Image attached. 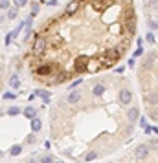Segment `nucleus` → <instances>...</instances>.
<instances>
[{
    "label": "nucleus",
    "instance_id": "obj_1",
    "mask_svg": "<svg viewBox=\"0 0 158 163\" xmlns=\"http://www.w3.org/2000/svg\"><path fill=\"white\" fill-rule=\"evenodd\" d=\"M33 33L44 48L28 59L31 79L48 88L61 86L123 61L138 35L136 8L132 0H77L74 13L44 18Z\"/></svg>",
    "mask_w": 158,
    "mask_h": 163
},
{
    "label": "nucleus",
    "instance_id": "obj_2",
    "mask_svg": "<svg viewBox=\"0 0 158 163\" xmlns=\"http://www.w3.org/2000/svg\"><path fill=\"white\" fill-rule=\"evenodd\" d=\"M140 106L131 79L99 74L59 97L48 115L55 149L74 163H88L120 150L134 136Z\"/></svg>",
    "mask_w": 158,
    "mask_h": 163
},
{
    "label": "nucleus",
    "instance_id": "obj_3",
    "mask_svg": "<svg viewBox=\"0 0 158 163\" xmlns=\"http://www.w3.org/2000/svg\"><path fill=\"white\" fill-rule=\"evenodd\" d=\"M138 84L147 118L156 123L158 119V86H156V48L149 50L138 66Z\"/></svg>",
    "mask_w": 158,
    "mask_h": 163
},
{
    "label": "nucleus",
    "instance_id": "obj_4",
    "mask_svg": "<svg viewBox=\"0 0 158 163\" xmlns=\"http://www.w3.org/2000/svg\"><path fill=\"white\" fill-rule=\"evenodd\" d=\"M156 137H153L151 141L138 143L125 152H121L114 159H105L101 163H156Z\"/></svg>",
    "mask_w": 158,
    "mask_h": 163
},
{
    "label": "nucleus",
    "instance_id": "obj_5",
    "mask_svg": "<svg viewBox=\"0 0 158 163\" xmlns=\"http://www.w3.org/2000/svg\"><path fill=\"white\" fill-rule=\"evenodd\" d=\"M33 94H35V97H37V96H40V97L44 99V103H50V99H52V94H50L48 90H35Z\"/></svg>",
    "mask_w": 158,
    "mask_h": 163
},
{
    "label": "nucleus",
    "instance_id": "obj_6",
    "mask_svg": "<svg viewBox=\"0 0 158 163\" xmlns=\"http://www.w3.org/2000/svg\"><path fill=\"white\" fill-rule=\"evenodd\" d=\"M40 127H42V121H40L39 118H33V119H31V130H33V132H39Z\"/></svg>",
    "mask_w": 158,
    "mask_h": 163
},
{
    "label": "nucleus",
    "instance_id": "obj_7",
    "mask_svg": "<svg viewBox=\"0 0 158 163\" xmlns=\"http://www.w3.org/2000/svg\"><path fill=\"white\" fill-rule=\"evenodd\" d=\"M24 115H26V118H30V119H33V118H37V110L30 106V108L24 110Z\"/></svg>",
    "mask_w": 158,
    "mask_h": 163
},
{
    "label": "nucleus",
    "instance_id": "obj_8",
    "mask_svg": "<svg viewBox=\"0 0 158 163\" xmlns=\"http://www.w3.org/2000/svg\"><path fill=\"white\" fill-rule=\"evenodd\" d=\"M18 84H20L18 75H17V74H15V75H11V79H9V86H11V88H18Z\"/></svg>",
    "mask_w": 158,
    "mask_h": 163
},
{
    "label": "nucleus",
    "instance_id": "obj_9",
    "mask_svg": "<svg viewBox=\"0 0 158 163\" xmlns=\"http://www.w3.org/2000/svg\"><path fill=\"white\" fill-rule=\"evenodd\" d=\"M20 152H22V147H20V145H13V147L9 149V154H11V156H18Z\"/></svg>",
    "mask_w": 158,
    "mask_h": 163
},
{
    "label": "nucleus",
    "instance_id": "obj_10",
    "mask_svg": "<svg viewBox=\"0 0 158 163\" xmlns=\"http://www.w3.org/2000/svg\"><path fill=\"white\" fill-rule=\"evenodd\" d=\"M8 114H9V115H17V114H20V108H18V106H11V108L8 110Z\"/></svg>",
    "mask_w": 158,
    "mask_h": 163
},
{
    "label": "nucleus",
    "instance_id": "obj_11",
    "mask_svg": "<svg viewBox=\"0 0 158 163\" xmlns=\"http://www.w3.org/2000/svg\"><path fill=\"white\" fill-rule=\"evenodd\" d=\"M18 15V9L17 8H13V9H9V13H8V18H15Z\"/></svg>",
    "mask_w": 158,
    "mask_h": 163
},
{
    "label": "nucleus",
    "instance_id": "obj_12",
    "mask_svg": "<svg viewBox=\"0 0 158 163\" xmlns=\"http://www.w3.org/2000/svg\"><path fill=\"white\" fill-rule=\"evenodd\" d=\"M145 39H147V42H149V44H153V46H154V42H156V39H154V35H153L151 31L147 33V37H145Z\"/></svg>",
    "mask_w": 158,
    "mask_h": 163
},
{
    "label": "nucleus",
    "instance_id": "obj_13",
    "mask_svg": "<svg viewBox=\"0 0 158 163\" xmlns=\"http://www.w3.org/2000/svg\"><path fill=\"white\" fill-rule=\"evenodd\" d=\"M37 11H39V4H37V2H33V4H31V17H35V15H37Z\"/></svg>",
    "mask_w": 158,
    "mask_h": 163
},
{
    "label": "nucleus",
    "instance_id": "obj_14",
    "mask_svg": "<svg viewBox=\"0 0 158 163\" xmlns=\"http://www.w3.org/2000/svg\"><path fill=\"white\" fill-rule=\"evenodd\" d=\"M9 8V0H0V9H8Z\"/></svg>",
    "mask_w": 158,
    "mask_h": 163
},
{
    "label": "nucleus",
    "instance_id": "obj_15",
    "mask_svg": "<svg viewBox=\"0 0 158 163\" xmlns=\"http://www.w3.org/2000/svg\"><path fill=\"white\" fill-rule=\"evenodd\" d=\"M28 4V0H15V6H17V9L18 8H22V6H26Z\"/></svg>",
    "mask_w": 158,
    "mask_h": 163
},
{
    "label": "nucleus",
    "instance_id": "obj_16",
    "mask_svg": "<svg viewBox=\"0 0 158 163\" xmlns=\"http://www.w3.org/2000/svg\"><path fill=\"white\" fill-rule=\"evenodd\" d=\"M42 163H55V161H53L52 156H44V158H42Z\"/></svg>",
    "mask_w": 158,
    "mask_h": 163
},
{
    "label": "nucleus",
    "instance_id": "obj_17",
    "mask_svg": "<svg viewBox=\"0 0 158 163\" xmlns=\"http://www.w3.org/2000/svg\"><path fill=\"white\" fill-rule=\"evenodd\" d=\"M4 99H15V94H4Z\"/></svg>",
    "mask_w": 158,
    "mask_h": 163
},
{
    "label": "nucleus",
    "instance_id": "obj_18",
    "mask_svg": "<svg viewBox=\"0 0 158 163\" xmlns=\"http://www.w3.org/2000/svg\"><path fill=\"white\" fill-rule=\"evenodd\" d=\"M28 143H35V136H33V134L28 136Z\"/></svg>",
    "mask_w": 158,
    "mask_h": 163
},
{
    "label": "nucleus",
    "instance_id": "obj_19",
    "mask_svg": "<svg viewBox=\"0 0 158 163\" xmlns=\"http://www.w3.org/2000/svg\"><path fill=\"white\" fill-rule=\"evenodd\" d=\"M4 72V64H2V61H0V74Z\"/></svg>",
    "mask_w": 158,
    "mask_h": 163
},
{
    "label": "nucleus",
    "instance_id": "obj_20",
    "mask_svg": "<svg viewBox=\"0 0 158 163\" xmlns=\"http://www.w3.org/2000/svg\"><path fill=\"white\" fill-rule=\"evenodd\" d=\"M4 90V81H0V92Z\"/></svg>",
    "mask_w": 158,
    "mask_h": 163
},
{
    "label": "nucleus",
    "instance_id": "obj_21",
    "mask_svg": "<svg viewBox=\"0 0 158 163\" xmlns=\"http://www.w3.org/2000/svg\"><path fill=\"white\" fill-rule=\"evenodd\" d=\"M59 163H61V161H59Z\"/></svg>",
    "mask_w": 158,
    "mask_h": 163
}]
</instances>
